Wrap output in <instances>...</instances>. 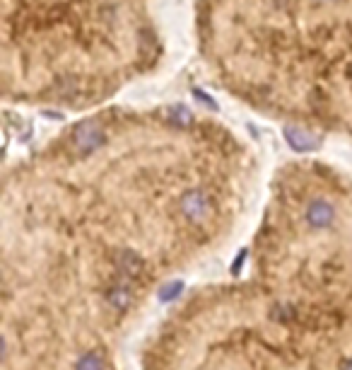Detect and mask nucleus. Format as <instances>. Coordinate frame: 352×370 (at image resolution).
Here are the masks:
<instances>
[{
    "mask_svg": "<svg viewBox=\"0 0 352 370\" xmlns=\"http://www.w3.org/2000/svg\"><path fill=\"white\" fill-rule=\"evenodd\" d=\"M109 141V136H107ZM78 172L68 143L3 198V370H118L131 320L230 235L232 155H107Z\"/></svg>",
    "mask_w": 352,
    "mask_h": 370,
    "instance_id": "nucleus-1",
    "label": "nucleus"
},
{
    "mask_svg": "<svg viewBox=\"0 0 352 370\" xmlns=\"http://www.w3.org/2000/svg\"><path fill=\"white\" fill-rule=\"evenodd\" d=\"M142 370H352V182L285 174L239 267L171 307Z\"/></svg>",
    "mask_w": 352,
    "mask_h": 370,
    "instance_id": "nucleus-2",
    "label": "nucleus"
}]
</instances>
